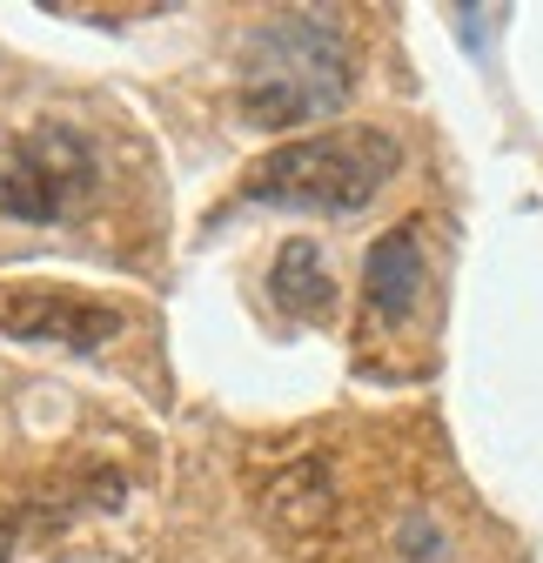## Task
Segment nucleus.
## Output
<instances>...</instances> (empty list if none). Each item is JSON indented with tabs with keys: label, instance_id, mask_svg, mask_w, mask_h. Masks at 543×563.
I'll return each instance as SVG.
<instances>
[{
	"label": "nucleus",
	"instance_id": "3",
	"mask_svg": "<svg viewBox=\"0 0 543 563\" xmlns=\"http://www.w3.org/2000/svg\"><path fill=\"white\" fill-rule=\"evenodd\" d=\"M95 181H101V162L88 148L81 128L67 121H41V128H21L14 141H0V216L8 222H67L95 201Z\"/></svg>",
	"mask_w": 543,
	"mask_h": 563
},
{
	"label": "nucleus",
	"instance_id": "4",
	"mask_svg": "<svg viewBox=\"0 0 543 563\" xmlns=\"http://www.w3.org/2000/svg\"><path fill=\"white\" fill-rule=\"evenodd\" d=\"M0 329L14 342H47V349H101L121 335V309L88 302L75 289H14L0 302Z\"/></svg>",
	"mask_w": 543,
	"mask_h": 563
},
{
	"label": "nucleus",
	"instance_id": "7",
	"mask_svg": "<svg viewBox=\"0 0 543 563\" xmlns=\"http://www.w3.org/2000/svg\"><path fill=\"white\" fill-rule=\"evenodd\" d=\"M268 296H276L289 316H302V322H329L335 282L322 268V249L315 242H282L276 249V268H268Z\"/></svg>",
	"mask_w": 543,
	"mask_h": 563
},
{
	"label": "nucleus",
	"instance_id": "5",
	"mask_svg": "<svg viewBox=\"0 0 543 563\" xmlns=\"http://www.w3.org/2000/svg\"><path fill=\"white\" fill-rule=\"evenodd\" d=\"M262 517L276 523L289 543H322L335 530V476L329 456H289L282 470H268L255 489Z\"/></svg>",
	"mask_w": 543,
	"mask_h": 563
},
{
	"label": "nucleus",
	"instance_id": "1",
	"mask_svg": "<svg viewBox=\"0 0 543 563\" xmlns=\"http://www.w3.org/2000/svg\"><path fill=\"white\" fill-rule=\"evenodd\" d=\"M350 95H356V41L335 14L322 8L268 14L242 41V114L255 128L282 134V128L322 121Z\"/></svg>",
	"mask_w": 543,
	"mask_h": 563
},
{
	"label": "nucleus",
	"instance_id": "2",
	"mask_svg": "<svg viewBox=\"0 0 543 563\" xmlns=\"http://www.w3.org/2000/svg\"><path fill=\"white\" fill-rule=\"evenodd\" d=\"M402 168V141L389 128H329L268 148L242 195L262 208H309V216H356L383 195V181Z\"/></svg>",
	"mask_w": 543,
	"mask_h": 563
},
{
	"label": "nucleus",
	"instance_id": "6",
	"mask_svg": "<svg viewBox=\"0 0 543 563\" xmlns=\"http://www.w3.org/2000/svg\"><path fill=\"white\" fill-rule=\"evenodd\" d=\"M417 296H423V242L410 222H396L363 255V302L376 322H410Z\"/></svg>",
	"mask_w": 543,
	"mask_h": 563
},
{
	"label": "nucleus",
	"instance_id": "8",
	"mask_svg": "<svg viewBox=\"0 0 543 563\" xmlns=\"http://www.w3.org/2000/svg\"><path fill=\"white\" fill-rule=\"evenodd\" d=\"M14 543H21V517L0 510V556H14Z\"/></svg>",
	"mask_w": 543,
	"mask_h": 563
}]
</instances>
